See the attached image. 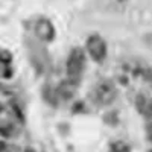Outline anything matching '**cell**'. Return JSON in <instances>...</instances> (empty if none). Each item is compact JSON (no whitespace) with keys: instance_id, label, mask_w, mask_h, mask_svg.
<instances>
[{"instance_id":"1","label":"cell","mask_w":152,"mask_h":152,"mask_svg":"<svg viewBox=\"0 0 152 152\" xmlns=\"http://www.w3.org/2000/svg\"><path fill=\"white\" fill-rule=\"evenodd\" d=\"M85 67V53L81 47H75L67 59V76H69V81L73 82H78L79 78L82 76Z\"/></svg>"},{"instance_id":"2","label":"cell","mask_w":152,"mask_h":152,"mask_svg":"<svg viewBox=\"0 0 152 152\" xmlns=\"http://www.w3.org/2000/svg\"><path fill=\"white\" fill-rule=\"evenodd\" d=\"M87 50L96 62H102L107 56V44L104 41V38L97 34H93L91 37H88Z\"/></svg>"},{"instance_id":"3","label":"cell","mask_w":152,"mask_h":152,"mask_svg":"<svg viewBox=\"0 0 152 152\" xmlns=\"http://www.w3.org/2000/svg\"><path fill=\"white\" fill-rule=\"evenodd\" d=\"M93 97H94V100L97 104L108 105L116 99V88H114V85L110 84L108 81H102L94 87Z\"/></svg>"},{"instance_id":"4","label":"cell","mask_w":152,"mask_h":152,"mask_svg":"<svg viewBox=\"0 0 152 152\" xmlns=\"http://www.w3.org/2000/svg\"><path fill=\"white\" fill-rule=\"evenodd\" d=\"M35 32L38 35V38H41L43 41H52L53 40V26H52V23H50L49 20L43 18L37 23V26H35Z\"/></svg>"},{"instance_id":"5","label":"cell","mask_w":152,"mask_h":152,"mask_svg":"<svg viewBox=\"0 0 152 152\" xmlns=\"http://www.w3.org/2000/svg\"><path fill=\"white\" fill-rule=\"evenodd\" d=\"M76 87H78V82H73V81H66V82H62L58 88V91L59 94L64 97V99H69L73 96L75 90H76Z\"/></svg>"},{"instance_id":"6","label":"cell","mask_w":152,"mask_h":152,"mask_svg":"<svg viewBox=\"0 0 152 152\" xmlns=\"http://www.w3.org/2000/svg\"><path fill=\"white\" fill-rule=\"evenodd\" d=\"M113 151L114 152H128V148H126L123 143L119 142V143H114L113 145Z\"/></svg>"},{"instance_id":"7","label":"cell","mask_w":152,"mask_h":152,"mask_svg":"<svg viewBox=\"0 0 152 152\" xmlns=\"http://www.w3.org/2000/svg\"><path fill=\"white\" fill-rule=\"evenodd\" d=\"M2 151H3V145H2V143H0V152H2Z\"/></svg>"}]
</instances>
